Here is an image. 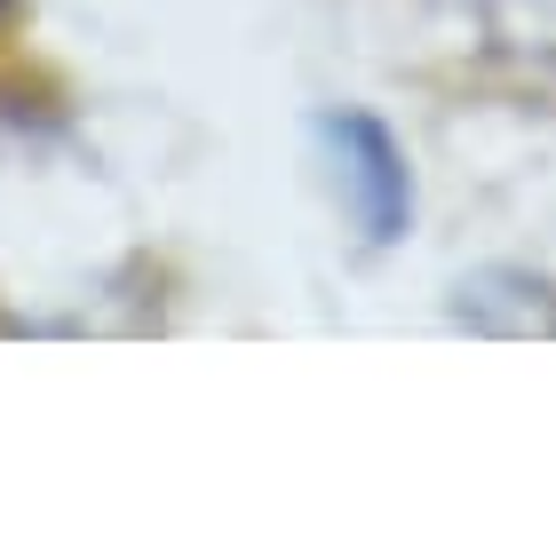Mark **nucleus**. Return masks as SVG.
<instances>
[{"instance_id":"1","label":"nucleus","mask_w":556,"mask_h":556,"mask_svg":"<svg viewBox=\"0 0 556 556\" xmlns=\"http://www.w3.org/2000/svg\"><path fill=\"white\" fill-rule=\"evenodd\" d=\"M318 143H326V160H334V191H342V207L358 215V231L366 239H397V231H406L414 184H406V151L390 143L382 119L326 112L318 119Z\"/></svg>"},{"instance_id":"3","label":"nucleus","mask_w":556,"mask_h":556,"mask_svg":"<svg viewBox=\"0 0 556 556\" xmlns=\"http://www.w3.org/2000/svg\"><path fill=\"white\" fill-rule=\"evenodd\" d=\"M469 9H477V24L493 33V48L556 64V0H469Z\"/></svg>"},{"instance_id":"2","label":"nucleus","mask_w":556,"mask_h":556,"mask_svg":"<svg viewBox=\"0 0 556 556\" xmlns=\"http://www.w3.org/2000/svg\"><path fill=\"white\" fill-rule=\"evenodd\" d=\"M453 311L485 334H556V287L533 270H477L453 287Z\"/></svg>"},{"instance_id":"4","label":"nucleus","mask_w":556,"mask_h":556,"mask_svg":"<svg viewBox=\"0 0 556 556\" xmlns=\"http://www.w3.org/2000/svg\"><path fill=\"white\" fill-rule=\"evenodd\" d=\"M0 16H9V0H0Z\"/></svg>"}]
</instances>
